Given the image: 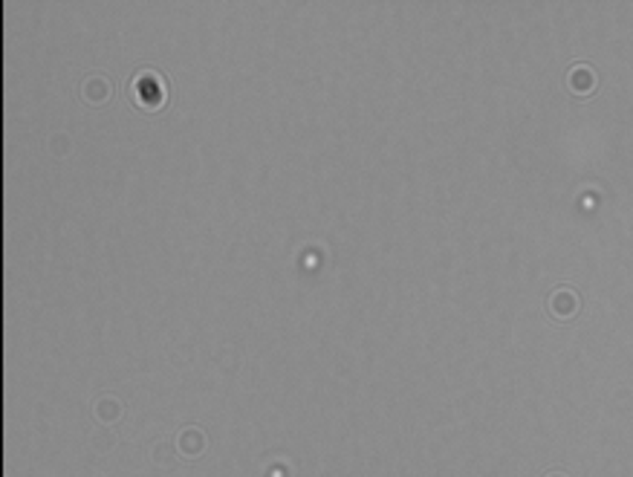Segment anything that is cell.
I'll use <instances>...</instances> for the list:
<instances>
[{"instance_id":"277c9868","label":"cell","mask_w":633,"mask_h":477,"mask_svg":"<svg viewBox=\"0 0 633 477\" xmlns=\"http://www.w3.org/2000/svg\"><path fill=\"white\" fill-rule=\"evenodd\" d=\"M547 477H567V474H564V471H549Z\"/></svg>"},{"instance_id":"7a4b0ae2","label":"cell","mask_w":633,"mask_h":477,"mask_svg":"<svg viewBox=\"0 0 633 477\" xmlns=\"http://www.w3.org/2000/svg\"><path fill=\"white\" fill-rule=\"evenodd\" d=\"M593 84H596V76H593V69H590L587 64H578V67H573V73H570V87H573L578 95L590 93V90H593Z\"/></svg>"},{"instance_id":"3957f363","label":"cell","mask_w":633,"mask_h":477,"mask_svg":"<svg viewBox=\"0 0 633 477\" xmlns=\"http://www.w3.org/2000/svg\"><path fill=\"white\" fill-rule=\"evenodd\" d=\"M136 90H139V93L145 90V99H154V102H159V99H162V95L156 93V87L151 84V79H139V81H136Z\"/></svg>"},{"instance_id":"6da1fadb","label":"cell","mask_w":633,"mask_h":477,"mask_svg":"<svg viewBox=\"0 0 633 477\" xmlns=\"http://www.w3.org/2000/svg\"><path fill=\"white\" fill-rule=\"evenodd\" d=\"M547 309L549 316L558 318V321H570L578 309H581V298L573 286H558V290L549 293V301H547Z\"/></svg>"}]
</instances>
